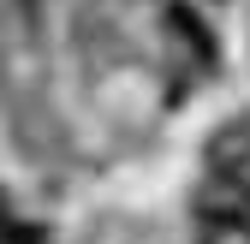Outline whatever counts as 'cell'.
I'll list each match as a JSON object with an SVG mask.
<instances>
[{"label": "cell", "mask_w": 250, "mask_h": 244, "mask_svg": "<svg viewBox=\"0 0 250 244\" xmlns=\"http://www.w3.org/2000/svg\"><path fill=\"white\" fill-rule=\"evenodd\" d=\"M0 244H48V232H36L30 221H18V215H12V203L0 197Z\"/></svg>", "instance_id": "obj_3"}, {"label": "cell", "mask_w": 250, "mask_h": 244, "mask_svg": "<svg viewBox=\"0 0 250 244\" xmlns=\"http://www.w3.org/2000/svg\"><path fill=\"white\" fill-rule=\"evenodd\" d=\"M208 167H214V173H232V167H250V113H244V119H232V125H221V131H214V143H208Z\"/></svg>", "instance_id": "obj_2"}, {"label": "cell", "mask_w": 250, "mask_h": 244, "mask_svg": "<svg viewBox=\"0 0 250 244\" xmlns=\"http://www.w3.org/2000/svg\"><path fill=\"white\" fill-rule=\"evenodd\" d=\"M197 244H250V197L232 185H208L197 203Z\"/></svg>", "instance_id": "obj_1"}]
</instances>
